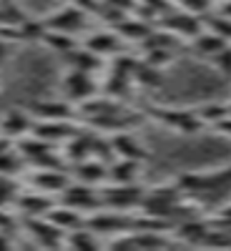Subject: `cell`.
<instances>
[{
    "instance_id": "12",
    "label": "cell",
    "mask_w": 231,
    "mask_h": 251,
    "mask_svg": "<svg viewBox=\"0 0 231 251\" xmlns=\"http://www.w3.org/2000/svg\"><path fill=\"white\" fill-rule=\"evenodd\" d=\"M13 206L23 216H48V211L55 206V201L51 194H43L35 188V191H20Z\"/></svg>"
},
{
    "instance_id": "32",
    "label": "cell",
    "mask_w": 231,
    "mask_h": 251,
    "mask_svg": "<svg viewBox=\"0 0 231 251\" xmlns=\"http://www.w3.org/2000/svg\"><path fill=\"white\" fill-rule=\"evenodd\" d=\"M214 3H219V5H221V3H226V0H214Z\"/></svg>"
},
{
    "instance_id": "31",
    "label": "cell",
    "mask_w": 231,
    "mask_h": 251,
    "mask_svg": "<svg viewBox=\"0 0 231 251\" xmlns=\"http://www.w3.org/2000/svg\"><path fill=\"white\" fill-rule=\"evenodd\" d=\"M219 10H221L224 15H229V18H231V0H226V3H221V8H219Z\"/></svg>"
},
{
    "instance_id": "27",
    "label": "cell",
    "mask_w": 231,
    "mask_h": 251,
    "mask_svg": "<svg viewBox=\"0 0 231 251\" xmlns=\"http://www.w3.org/2000/svg\"><path fill=\"white\" fill-rule=\"evenodd\" d=\"M176 5L186 13H194V15H208L214 10V0H176Z\"/></svg>"
},
{
    "instance_id": "20",
    "label": "cell",
    "mask_w": 231,
    "mask_h": 251,
    "mask_svg": "<svg viewBox=\"0 0 231 251\" xmlns=\"http://www.w3.org/2000/svg\"><path fill=\"white\" fill-rule=\"evenodd\" d=\"M113 30H116L123 40H133V43H143V40L154 33L151 23H146L143 18H123Z\"/></svg>"
},
{
    "instance_id": "22",
    "label": "cell",
    "mask_w": 231,
    "mask_h": 251,
    "mask_svg": "<svg viewBox=\"0 0 231 251\" xmlns=\"http://www.w3.org/2000/svg\"><path fill=\"white\" fill-rule=\"evenodd\" d=\"M196 113L201 118L204 126H214L219 121H224L229 116V103H219V100H208V103H201V106H196Z\"/></svg>"
},
{
    "instance_id": "26",
    "label": "cell",
    "mask_w": 231,
    "mask_h": 251,
    "mask_svg": "<svg viewBox=\"0 0 231 251\" xmlns=\"http://www.w3.org/2000/svg\"><path fill=\"white\" fill-rule=\"evenodd\" d=\"M66 246H73V249H98L101 241L96 239V231L88 226H80L76 231H68L66 234Z\"/></svg>"
},
{
    "instance_id": "14",
    "label": "cell",
    "mask_w": 231,
    "mask_h": 251,
    "mask_svg": "<svg viewBox=\"0 0 231 251\" xmlns=\"http://www.w3.org/2000/svg\"><path fill=\"white\" fill-rule=\"evenodd\" d=\"M73 181H80V183H88V186H103L108 181V163L106 161H98V158H86L73 166Z\"/></svg>"
},
{
    "instance_id": "1",
    "label": "cell",
    "mask_w": 231,
    "mask_h": 251,
    "mask_svg": "<svg viewBox=\"0 0 231 251\" xmlns=\"http://www.w3.org/2000/svg\"><path fill=\"white\" fill-rule=\"evenodd\" d=\"M176 183L186 196L231 191V166L216 169V171H206V174H181L176 178Z\"/></svg>"
},
{
    "instance_id": "15",
    "label": "cell",
    "mask_w": 231,
    "mask_h": 251,
    "mask_svg": "<svg viewBox=\"0 0 231 251\" xmlns=\"http://www.w3.org/2000/svg\"><path fill=\"white\" fill-rule=\"evenodd\" d=\"M111 143H113V151H116V158H131V161H149V151L146 146L131 133V131H121V133H113L111 136Z\"/></svg>"
},
{
    "instance_id": "34",
    "label": "cell",
    "mask_w": 231,
    "mask_h": 251,
    "mask_svg": "<svg viewBox=\"0 0 231 251\" xmlns=\"http://www.w3.org/2000/svg\"><path fill=\"white\" fill-rule=\"evenodd\" d=\"M0 133H3V131H0Z\"/></svg>"
},
{
    "instance_id": "25",
    "label": "cell",
    "mask_w": 231,
    "mask_h": 251,
    "mask_svg": "<svg viewBox=\"0 0 231 251\" xmlns=\"http://www.w3.org/2000/svg\"><path fill=\"white\" fill-rule=\"evenodd\" d=\"M40 43H46L48 48H53L55 53H63V55H68L71 50L78 48V43H76L73 35L58 33V30H46V35H43V40H40Z\"/></svg>"
},
{
    "instance_id": "10",
    "label": "cell",
    "mask_w": 231,
    "mask_h": 251,
    "mask_svg": "<svg viewBox=\"0 0 231 251\" xmlns=\"http://www.w3.org/2000/svg\"><path fill=\"white\" fill-rule=\"evenodd\" d=\"M71 181L73 176L66 174L63 169H35V174L30 176V186L51 196H60L71 186Z\"/></svg>"
},
{
    "instance_id": "11",
    "label": "cell",
    "mask_w": 231,
    "mask_h": 251,
    "mask_svg": "<svg viewBox=\"0 0 231 251\" xmlns=\"http://www.w3.org/2000/svg\"><path fill=\"white\" fill-rule=\"evenodd\" d=\"M80 128L73 121H35L33 126V136L43 138L53 146H63L68 138H73Z\"/></svg>"
},
{
    "instance_id": "5",
    "label": "cell",
    "mask_w": 231,
    "mask_h": 251,
    "mask_svg": "<svg viewBox=\"0 0 231 251\" xmlns=\"http://www.w3.org/2000/svg\"><path fill=\"white\" fill-rule=\"evenodd\" d=\"M88 25V10L78 5L76 0L68 5L58 8L55 13H51L46 18V28L48 30H58V33H68V35H76L80 30H86Z\"/></svg>"
},
{
    "instance_id": "13",
    "label": "cell",
    "mask_w": 231,
    "mask_h": 251,
    "mask_svg": "<svg viewBox=\"0 0 231 251\" xmlns=\"http://www.w3.org/2000/svg\"><path fill=\"white\" fill-rule=\"evenodd\" d=\"M30 113L38 121H73L76 116V106L63 100H35L30 103Z\"/></svg>"
},
{
    "instance_id": "18",
    "label": "cell",
    "mask_w": 231,
    "mask_h": 251,
    "mask_svg": "<svg viewBox=\"0 0 231 251\" xmlns=\"http://www.w3.org/2000/svg\"><path fill=\"white\" fill-rule=\"evenodd\" d=\"M141 163L131 158H116L108 163V183H138Z\"/></svg>"
},
{
    "instance_id": "28",
    "label": "cell",
    "mask_w": 231,
    "mask_h": 251,
    "mask_svg": "<svg viewBox=\"0 0 231 251\" xmlns=\"http://www.w3.org/2000/svg\"><path fill=\"white\" fill-rule=\"evenodd\" d=\"M211 63L219 68V73H221L224 78H229V80H231V46H226L216 58H211Z\"/></svg>"
},
{
    "instance_id": "2",
    "label": "cell",
    "mask_w": 231,
    "mask_h": 251,
    "mask_svg": "<svg viewBox=\"0 0 231 251\" xmlns=\"http://www.w3.org/2000/svg\"><path fill=\"white\" fill-rule=\"evenodd\" d=\"M143 116L154 118L156 123L166 126L176 133H183V136H194L199 131H204L206 126L201 123L196 108H161V106H149L143 111Z\"/></svg>"
},
{
    "instance_id": "6",
    "label": "cell",
    "mask_w": 231,
    "mask_h": 251,
    "mask_svg": "<svg viewBox=\"0 0 231 251\" xmlns=\"http://www.w3.org/2000/svg\"><path fill=\"white\" fill-rule=\"evenodd\" d=\"M60 201L78 208V211H83V214H93V211H98V208H103L101 188L80 183V181H71V186L60 194Z\"/></svg>"
},
{
    "instance_id": "17",
    "label": "cell",
    "mask_w": 231,
    "mask_h": 251,
    "mask_svg": "<svg viewBox=\"0 0 231 251\" xmlns=\"http://www.w3.org/2000/svg\"><path fill=\"white\" fill-rule=\"evenodd\" d=\"M48 219H51L58 228H63L66 234H68V231H76V228H80V226H86V221H88V216L83 214V211H78V208L63 203V201H60V206H53V208H51Z\"/></svg>"
},
{
    "instance_id": "24",
    "label": "cell",
    "mask_w": 231,
    "mask_h": 251,
    "mask_svg": "<svg viewBox=\"0 0 231 251\" xmlns=\"http://www.w3.org/2000/svg\"><path fill=\"white\" fill-rule=\"evenodd\" d=\"M28 166V161L23 158V153L18 151V146H13V149L3 151L0 153V174L5 176H18L20 171H23Z\"/></svg>"
},
{
    "instance_id": "3",
    "label": "cell",
    "mask_w": 231,
    "mask_h": 251,
    "mask_svg": "<svg viewBox=\"0 0 231 251\" xmlns=\"http://www.w3.org/2000/svg\"><path fill=\"white\" fill-rule=\"evenodd\" d=\"M146 196V188L138 183H108L101 186V199L103 208H113V211H133L141 208Z\"/></svg>"
},
{
    "instance_id": "30",
    "label": "cell",
    "mask_w": 231,
    "mask_h": 251,
    "mask_svg": "<svg viewBox=\"0 0 231 251\" xmlns=\"http://www.w3.org/2000/svg\"><path fill=\"white\" fill-rule=\"evenodd\" d=\"M5 55H8V40L0 35V60H5Z\"/></svg>"
},
{
    "instance_id": "4",
    "label": "cell",
    "mask_w": 231,
    "mask_h": 251,
    "mask_svg": "<svg viewBox=\"0 0 231 251\" xmlns=\"http://www.w3.org/2000/svg\"><path fill=\"white\" fill-rule=\"evenodd\" d=\"M60 91L63 98L73 106H83L86 100L98 96V83L93 80V73L88 71H78V68H68V73L60 80Z\"/></svg>"
},
{
    "instance_id": "19",
    "label": "cell",
    "mask_w": 231,
    "mask_h": 251,
    "mask_svg": "<svg viewBox=\"0 0 231 251\" xmlns=\"http://www.w3.org/2000/svg\"><path fill=\"white\" fill-rule=\"evenodd\" d=\"M226 46H231V43H226V40L221 38V35H216V33H211V30H201L194 40H191V48H194V53L196 55H201V58H216Z\"/></svg>"
},
{
    "instance_id": "29",
    "label": "cell",
    "mask_w": 231,
    "mask_h": 251,
    "mask_svg": "<svg viewBox=\"0 0 231 251\" xmlns=\"http://www.w3.org/2000/svg\"><path fill=\"white\" fill-rule=\"evenodd\" d=\"M214 131H216L219 136H226V138H231V113H229L224 121H219V123L214 126Z\"/></svg>"
},
{
    "instance_id": "21",
    "label": "cell",
    "mask_w": 231,
    "mask_h": 251,
    "mask_svg": "<svg viewBox=\"0 0 231 251\" xmlns=\"http://www.w3.org/2000/svg\"><path fill=\"white\" fill-rule=\"evenodd\" d=\"M66 60H68V66H71V68L88 71V73H93V71H98V68L103 66V58H101V55H96L93 50H88L86 46L71 50V53L66 55Z\"/></svg>"
},
{
    "instance_id": "33",
    "label": "cell",
    "mask_w": 231,
    "mask_h": 251,
    "mask_svg": "<svg viewBox=\"0 0 231 251\" xmlns=\"http://www.w3.org/2000/svg\"><path fill=\"white\" fill-rule=\"evenodd\" d=\"M229 113H231V100H229Z\"/></svg>"
},
{
    "instance_id": "23",
    "label": "cell",
    "mask_w": 231,
    "mask_h": 251,
    "mask_svg": "<svg viewBox=\"0 0 231 251\" xmlns=\"http://www.w3.org/2000/svg\"><path fill=\"white\" fill-rule=\"evenodd\" d=\"M204 28L221 35L226 43H231V18L224 15L221 10H211L208 15H204Z\"/></svg>"
},
{
    "instance_id": "7",
    "label": "cell",
    "mask_w": 231,
    "mask_h": 251,
    "mask_svg": "<svg viewBox=\"0 0 231 251\" xmlns=\"http://www.w3.org/2000/svg\"><path fill=\"white\" fill-rule=\"evenodd\" d=\"M158 25L163 30L174 33L176 38H183V40H194L201 30H204V18L201 15H194V13H186V10H169L166 15H161Z\"/></svg>"
},
{
    "instance_id": "16",
    "label": "cell",
    "mask_w": 231,
    "mask_h": 251,
    "mask_svg": "<svg viewBox=\"0 0 231 251\" xmlns=\"http://www.w3.org/2000/svg\"><path fill=\"white\" fill-rule=\"evenodd\" d=\"M83 46L88 50H93L96 55L101 58H108V55H121V48H123V38L111 28V30H101V33H93L83 40Z\"/></svg>"
},
{
    "instance_id": "9",
    "label": "cell",
    "mask_w": 231,
    "mask_h": 251,
    "mask_svg": "<svg viewBox=\"0 0 231 251\" xmlns=\"http://www.w3.org/2000/svg\"><path fill=\"white\" fill-rule=\"evenodd\" d=\"M33 126H35L33 113L30 111H23V108H10V111H5L3 116H0V131H3V136L13 138L15 143L20 138L30 136L33 133Z\"/></svg>"
},
{
    "instance_id": "8",
    "label": "cell",
    "mask_w": 231,
    "mask_h": 251,
    "mask_svg": "<svg viewBox=\"0 0 231 251\" xmlns=\"http://www.w3.org/2000/svg\"><path fill=\"white\" fill-rule=\"evenodd\" d=\"M26 228L40 246H66V231L58 228L48 216H26Z\"/></svg>"
}]
</instances>
